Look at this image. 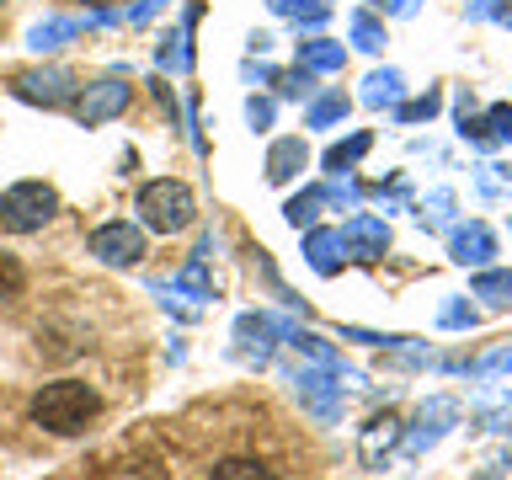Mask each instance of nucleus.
I'll list each match as a JSON object with an SVG mask.
<instances>
[{
    "label": "nucleus",
    "instance_id": "1",
    "mask_svg": "<svg viewBox=\"0 0 512 480\" xmlns=\"http://www.w3.org/2000/svg\"><path fill=\"white\" fill-rule=\"evenodd\" d=\"M96 411H102V400L86 379H54L43 384L38 395H32V422L43 432H54V438H75V432H86L96 422Z\"/></svg>",
    "mask_w": 512,
    "mask_h": 480
},
{
    "label": "nucleus",
    "instance_id": "2",
    "mask_svg": "<svg viewBox=\"0 0 512 480\" xmlns=\"http://www.w3.org/2000/svg\"><path fill=\"white\" fill-rule=\"evenodd\" d=\"M139 214H144V224L150 230H160V235H176V230H187L192 224V214H198V203H192V187L187 182H144L139 187Z\"/></svg>",
    "mask_w": 512,
    "mask_h": 480
},
{
    "label": "nucleus",
    "instance_id": "3",
    "mask_svg": "<svg viewBox=\"0 0 512 480\" xmlns=\"http://www.w3.org/2000/svg\"><path fill=\"white\" fill-rule=\"evenodd\" d=\"M0 214H6V230L32 235V230H43V224L59 214V192L48 182H16L6 198H0Z\"/></svg>",
    "mask_w": 512,
    "mask_h": 480
},
{
    "label": "nucleus",
    "instance_id": "4",
    "mask_svg": "<svg viewBox=\"0 0 512 480\" xmlns=\"http://www.w3.org/2000/svg\"><path fill=\"white\" fill-rule=\"evenodd\" d=\"M91 251L102 256V262H112V267H134L139 256H144V230H134L128 219L102 224V230L91 235Z\"/></svg>",
    "mask_w": 512,
    "mask_h": 480
},
{
    "label": "nucleus",
    "instance_id": "5",
    "mask_svg": "<svg viewBox=\"0 0 512 480\" xmlns=\"http://www.w3.org/2000/svg\"><path fill=\"white\" fill-rule=\"evenodd\" d=\"M342 240H347V251L358 256V262H379V256L390 251V224L374 219V214H358V219H347Z\"/></svg>",
    "mask_w": 512,
    "mask_h": 480
},
{
    "label": "nucleus",
    "instance_id": "6",
    "mask_svg": "<svg viewBox=\"0 0 512 480\" xmlns=\"http://www.w3.org/2000/svg\"><path fill=\"white\" fill-rule=\"evenodd\" d=\"M454 416H459V406H454V400H443V395L432 400V406H422L416 427L406 432V454H427V448L448 432V422H454Z\"/></svg>",
    "mask_w": 512,
    "mask_h": 480
},
{
    "label": "nucleus",
    "instance_id": "7",
    "mask_svg": "<svg viewBox=\"0 0 512 480\" xmlns=\"http://www.w3.org/2000/svg\"><path fill=\"white\" fill-rule=\"evenodd\" d=\"M448 251H454L459 267H486L491 251H496V240H491L486 224H459V230L448 235Z\"/></svg>",
    "mask_w": 512,
    "mask_h": 480
},
{
    "label": "nucleus",
    "instance_id": "8",
    "mask_svg": "<svg viewBox=\"0 0 512 480\" xmlns=\"http://www.w3.org/2000/svg\"><path fill=\"white\" fill-rule=\"evenodd\" d=\"M299 400L320 416V422H336V416H342V384H331L326 374H299Z\"/></svg>",
    "mask_w": 512,
    "mask_h": 480
},
{
    "label": "nucleus",
    "instance_id": "9",
    "mask_svg": "<svg viewBox=\"0 0 512 480\" xmlns=\"http://www.w3.org/2000/svg\"><path fill=\"white\" fill-rule=\"evenodd\" d=\"M395 443H400V416H390V411H384V416H374V422L363 427V443H358V454H363V464H368V470H374V464H379L384 454H390Z\"/></svg>",
    "mask_w": 512,
    "mask_h": 480
},
{
    "label": "nucleus",
    "instance_id": "10",
    "mask_svg": "<svg viewBox=\"0 0 512 480\" xmlns=\"http://www.w3.org/2000/svg\"><path fill=\"white\" fill-rule=\"evenodd\" d=\"M16 86H22V96H32V102H48V107L70 102V75H64V70H48V75H22Z\"/></svg>",
    "mask_w": 512,
    "mask_h": 480
},
{
    "label": "nucleus",
    "instance_id": "11",
    "mask_svg": "<svg viewBox=\"0 0 512 480\" xmlns=\"http://www.w3.org/2000/svg\"><path fill=\"white\" fill-rule=\"evenodd\" d=\"M342 251H347L342 230H310V267H315V272H336Z\"/></svg>",
    "mask_w": 512,
    "mask_h": 480
},
{
    "label": "nucleus",
    "instance_id": "12",
    "mask_svg": "<svg viewBox=\"0 0 512 480\" xmlns=\"http://www.w3.org/2000/svg\"><path fill=\"white\" fill-rule=\"evenodd\" d=\"M128 102V86H118V80H102L86 102H80V118H107V112H118Z\"/></svg>",
    "mask_w": 512,
    "mask_h": 480
},
{
    "label": "nucleus",
    "instance_id": "13",
    "mask_svg": "<svg viewBox=\"0 0 512 480\" xmlns=\"http://www.w3.org/2000/svg\"><path fill=\"white\" fill-rule=\"evenodd\" d=\"M299 59H304V70H342V43H331V38H310V43H299Z\"/></svg>",
    "mask_w": 512,
    "mask_h": 480
},
{
    "label": "nucleus",
    "instance_id": "14",
    "mask_svg": "<svg viewBox=\"0 0 512 480\" xmlns=\"http://www.w3.org/2000/svg\"><path fill=\"white\" fill-rule=\"evenodd\" d=\"M294 171H304V144H299V139H283V144H272L267 176H272V182H288Z\"/></svg>",
    "mask_w": 512,
    "mask_h": 480
},
{
    "label": "nucleus",
    "instance_id": "15",
    "mask_svg": "<svg viewBox=\"0 0 512 480\" xmlns=\"http://www.w3.org/2000/svg\"><path fill=\"white\" fill-rule=\"evenodd\" d=\"M475 299H486L491 310H507V304H512V272H480V278H475Z\"/></svg>",
    "mask_w": 512,
    "mask_h": 480
},
{
    "label": "nucleus",
    "instance_id": "16",
    "mask_svg": "<svg viewBox=\"0 0 512 480\" xmlns=\"http://www.w3.org/2000/svg\"><path fill=\"white\" fill-rule=\"evenodd\" d=\"M368 144H374L368 134H352L347 144H331V150H326V171H336V176L352 171V166H358V160L368 155Z\"/></svg>",
    "mask_w": 512,
    "mask_h": 480
},
{
    "label": "nucleus",
    "instance_id": "17",
    "mask_svg": "<svg viewBox=\"0 0 512 480\" xmlns=\"http://www.w3.org/2000/svg\"><path fill=\"white\" fill-rule=\"evenodd\" d=\"M214 480H278V470H267L262 459H219Z\"/></svg>",
    "mask_w": 512,
    "mask_h": 480
},
{
    "label": "nucleus",
    "instance_id": "18",
    "mask_svg": "<svg viewBox=\"0 0 512 480\" xmlns=\"http://www.w3.org/2000/svg\"><path fill=\"white\" fill-rule=\"evenodd\" d=\"M22 288H27V267L16 262L11 251H0V304L22 299Z\"/></svg>",
    "mask_w": 512,
    "mask_h": 480
},
{
    "label": "nucleus",
    "instance_id": "19",
    "mask_svg": "<svg viewBox=\"0 0 512 480\" xmlns=\"http://www.w3.org/2000/svg\"><path fill=\"white\" fill-rule=\"evenodd\" d=\"M363 86H368L363 102H368V107H384V102H395V96H400V75H395V70H374Z\"/></svg>",
    "mask_w": 512,
    "mask_h": 480
},
{
    "label": "nucleus",
    "instance_id": "20",
    "mask_svg": "<svg viewBox=\"0 0 512 480\" xmlns=\"http://www.w3.org/2000/svg\"><path fill=\"white\" fill-rule=\"evenodd\" d=\"M352 43L368 48V54H379V48H384V27L374 22V16H352Z\"/></svg>",
    "mask_w": 512,
    "mask_h": 480
},
{
    "label": "nucleus",
    "instance_id": "21",
    "mask_svg": "<svg viewBox=\"0 0 512 480\" xmlns=\"http://www.w3.org/2000/svg\"><path fill=\"white\" fill-rule=\"evenodd\" d=\"M480 128H486V139L512 144V107H507V102H496V107L486 112V123H480Z\"/></svg>",
    "mask_w": 512,
    "mask_h": 480
},
{
    "label": "nucleus",
    "instance_id": "22",
    "mask_svg": "<svg viewBox=\"0 0 512 480\" xmlns=\"http://www.w3.org/2000/svg\"><path fill=\"white\" fill-rule=\"evenodd\" d=\"M347 118V96H320V102L310 107V123L315 128H331V123H342Z\"/></svg>",
    "mask_w": 512,
    "mask_h": 480
},
{
    "label": "nucleus",
    "instance_id": "23",
    "mask_svg": "<svg viewBox=\"0 0 512 480\" xmlns=\"http://www.w3.org/2000/svg\"><path fill=\"white\" fill-rule=\"evenodd\" d=\"M320 203H326V192H304V198H294L288 203V224H310Z\"/></svg>",
    "mask_w": 512,
    "mask_h": 480
},
{
    "label": "nucleus",
    "instance_id": "24",
    "mask_svg": "<svg viewBox=\"0 0 512 480\" xmlns=\"http://www.w3.org/2000/svg\"><path fill=\"white\" fill-rule=\"evenodd\" d=\"M438 320H443L448 331H464V326H475V310H470V304H459V299H448L443 310H438Z\"/></svg>",
    "mask_w": 512,
    "mask_h": 480
},
{
    "label": "nucleus",
    "instance_id": "25",
    "mask_svg": "<svg viewBox=\"0 0 512 480\" xmlns=\"http://www.w3.org/2000/svg\"><path fill=\"white\" fill-rule=\"evenodd\" d=\"M432 112H438V91H427V96H416V102L400 107V123H422V118H432Z\"/></svg>",
    "mask_w": 512,
    "mask_h": 480
},
{
    "label": "nucleus",
    "instance_id": "26",
    "mask_svg": "<svg viewBox=\"0 0 512 480\" xmlns=\"http://www.w3.org/2000/svg\"><path fill=\"white\" fill-rule=\"evenodd\" d=\"M475 374H480V379H486V374H512V347H507V352H491V358L480 363Z\"/></svg>",
    "mask_w": 512,
    "mask_h": 480
},
{
    "label": "nucleus",
    "instance_id": "27",
    "mask_svg": "<svg viewBox=\"0 0 512 480\" xmlns=\"http://www.w3.org/2000/svg\"><path fill=\"white\" fill-rule=\"evenodd\" d=\"M278 91H283V96H304V91H310V70H299V75H283V80H278Z\"/></svg>",
    "mask_w": 512,
    "mask_h": 480
},
{
    "label": "nucleus",
    "instance_id": "28",
    "mask_svg": "<svg viewBox=\"0 0 512 480\" xmlns=\"http://www.w3.org/2000/svg\"><path fill=\"white\" fill-rule=\"evenodd\" d=\"M384 6H390V11H411L416 0H384Z\"/></svg>",
    "mask_w": 512,
    "mask_h": 480
},
{
    "label": "nucleus",
    "instance_id": "29",
    "mask_svg": "<svg viewBox=\"0 0 512 480\" xmlns=\"http://www.w3.org/2000/svg\"><path fill=\"white\" fill-rule=\"evenodd\" d=\"M80 6H112V0H80Z\"/></svg>",
    "mask_w": 512,
    "mask_h": 480
},
{
    "label": "nucleus",
    "instance_id": "30",
    "mask_svg": "<svg viewBox=\"0 0 512 480\" xmlns=\"http://www.w3.org/2000/svg\"><path fill=\"white\" fill-rule=\"evenodd\" d=\"M0 224H6V214H0Z\"/></svg>",
    "mask_w": 512,
    "mask_h": 480
},
{
    "label": "nucleus",
    "instance_id": "31",
    "mask_svg": "<svg viewBox=\"0 0 512 480\" xmlns=\"http://www.w3.org/2000/svg\"><path fill=\"white\" fill-rule=\"evenodd\" d=\"M0 6H6V0H0Z\"/></svg>",
    "mask_w": 512,
    "mask_h": 480
}]
</instances>
